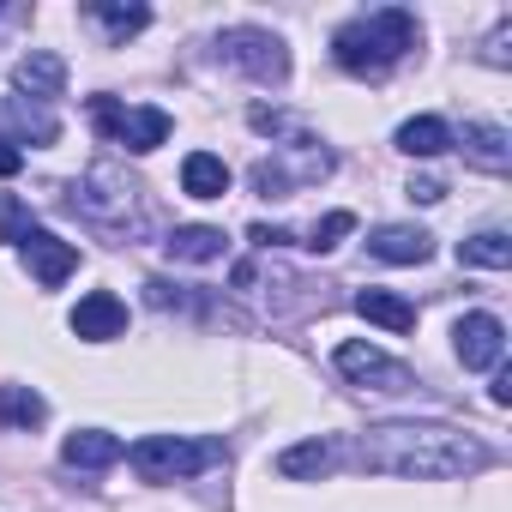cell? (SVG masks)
I'll list each match as a JSON object with an SVG mask.
<instances>
[{
    "label": "cell",
    "mask_w": 512,
    "mask_h": 512,
    "mask_svg": "<svg viewBox=\"0 0 512 512\" xmlns=\"http://www.w3.org/2000/svg\"><path fill=\"white\" fill-rule=\"evenodd\" d=\"M344 458H356L380 476H428V482L476 476L494 464V452L452 422H374L344 446Z\"/></svg>",
    "instance_id": "cell-1"
},
{
    "label": "cell",
    "mask_w": 512,
    "mask_h": 512,
    "mask_svg": "<svg viewBox=\"0 0 512 512\" xmlns=\"http://www.w3.org/2000/svg\"><path fill=\"white\" fill-rule=\"evenodd\" d=\"M416 49H422V25H416L410 7L356 13V19H344V25L332 31V55H338V67L356 73V79L392 73V67H398L404 55H416Z\"/></svg>",
    "instance_id": "cell-2"
},
{
    "label": "cell",
    "mask_w": 512,
    "mask_h": 512,
    "mask_svg": "<svg viewBox=\"0 0 512 512\" xmlns=\"http://www.w3.org/2000/svg\"><path fill=\"white\" fill-rule=\"evenodd\" d=\"M127 464L139 470V482H193V476L229 464V446L193 440V434H145L127 446Z\"/></svg>",
    "instance_id": "cell-3"
},
{
    "label": "cell",
    "mask_w": 512,
    "mask_h": 512,
    "mask_svg": "<svg viewBox=\"0 0 512 512\" xmlns=\"http://www.w3.org/2000/svg\"><path fill=\"white\" fill-rule=\"evenodd\" d=\"M211 55L223 67H235L241 79H253V85H272V91L290 85V43L278 31H266V25H229V31H217Z\"/></svg>",
    "instance_id": "cell-4"
},
{
    "label": "cell",
    "mask_w": 512,
    "mask_h": 512,
    "mask_svg": "<svg viewBox=\"0 0 512 512\" xmlns=\"http://www.w3.org/2000/svg\"><path fill=\"white\" fill-rule=\"evenodd\" d=\"M332 169H338V157L320 139H308V145H278L272 157H260L247 181H253V193H260V199H290L296 187H308V181H320Z\"/></svg>",
    "instance_id": "cell-5"
},
{
    "label": "cell",
    "mask_w": 512,
    "mask_h": 512,
    "mask_svg": "<svg viewBox=\"0 0 512 512\" xmlns=\"http://www.w3.org/2000/svg\"><path fill=\"white\" fill-rule=\"evenodd\" d=\"M91 121L109 145H127L133 157L157 151L169 139V115L163 109H139V103H121V97H91Z\"/></svg>",
    "instance_id": "cell-6"
},
{
    "label": "cell",
    "mask_w": 512,
    "mask_h": 512,
    "mask_svg": "<svg viewBox=\"0 0 512 512\" xmlns=\"http://www.w3.org/2000/svg\"><path fill=\"white\" fill-rule=\"evenodd\" d=\"M67 205H73V211H85L91 223H109V229L139 223V187H133V181H121L109 163H97L85 181H73V187H67Z\"/></svg>",
    "instance_id": "cell-7"
},
{
    "label": "cell",
    "mask_w": 512,
    "mask_h": 512,
    "mask_svg": "<svg viewBox=\"0 0 512 512\" xmlns=\"http://www.w3.org/2000/svg\"><path fill=\"white\" fill-rule=\"evenodd\" d=\"M332 368H338L350 386H368V392H410V386H416V374H410L398 356H386V350H374V344H362V338L338 344V350H332Z\"/></svg>",
    "instance_id": "cell-8"
},
{
    "label": "cell",
    "mask_w": 512,
    "mask_h": 512,
    "mask_svg": "<svg viewBox=\"0 0 512 512\" xmlns=\"http://www.w3.org/2000/svg\"><path fill=\"white\" fill-rule=\"evenodd\" d=\"M19 253H25V266H31V278H37L43 290H61V284L79 272V247L61 241V235H49V229H31V235L19 241Z\"/></svg>",
    "instance_id": "cell-9"
},
{
    "label": "cell",
    "mask_w": 512,
    "mask_h": 512,
    "mask_svg": "<svg viewBox=\"0 0 512 512\" xmlns=\"http://www.w3.org/2000/svg\"><path fill=\"white\" fill-rule=\"evenodd\" d=\"M350 229H356V211H326V217H320L314 229H302V235H296V229H272V223H253L247 241H260V247H308V253H332Z\"/></svg>",
    "instance_id": "cell-10"
},
{
    "label": "cell",
    "mask_w": 512,
    "mask_h": 512,
    "mask_svg": "<svg viewBox=\"0 0 512 512\" xmlns=\"http://www.w3.org/2000/svg\"><path fill=\"white\" fill-rule=\"evenodd\" d=\"M452 350L464 368H500L506 362V326L494 314H464L452 326Z\"/></svg>",
    "instance_id": "cell-11"
},
{
    "label": "cell",
    "mask_w": 512,
    "mask_h": 512,
    "mask_svg": "<svg viewBox=\"0 0 512 512\" xmlns=\"http://www.w3.org/2000/svg\"><path fill=\"white\" fill-rule=\"evenodd\" d=\"M67 326H73V338H85V344H115V338L127 332V302H121L115 290H91V296L67 314Z\"/></svg>",
    "instance_id": "cell-12"
},
{
    "label": "cell",
    "mask_w": 512,
    "mask_h": 512,
    "mask_svg": "<svg viewBox=\"0 0 512 512\" xmlns=\"http://www.w3.org/2000/svg\"><path fill=\"white\" fill-rule=\"evenodd\" d=\"M368 253L386 260V266H428L434 260V235L416 229V223H380L368 235Z\"/></svg>",
    "instance_id": "cell-13"
},
{
    "label": "cell",
    "mask_w": 512,
    "mask_h": 512,
    "mask_svg": "<svg viewBox=\"0 0 512 512\" xmlns=\"http://www.w3.org/2000/svg\"><path fill=\"white\" fill-rule=\"evenodd\" d=\"M13 91L31 97V103H55V97L67 91V61L49 55V49H31V55L13 67Z\"/></svg>",
    "instance_id": "cell-14"
},
{
    "label": "cell",
    "mask_w": 512,
    "mask_h": 512,
    "mask_svg": "<svg viewBox=\"0 0 512 512\" xmlns=\"http://www.w3.org/2000/svg\"><path fill=\"white\" fill-rule=\"evenodd\" d=\"M452 145L488 175H506V163H512V133L494 121H464V133H452Z\"/></svg>",
    "instance_id": "cell-15"
},
{
    "label": "cell",
    "mask_w": 512,
    "mask_h": 512,
    "mask_svg": "<svg viewBox=\"0 0 512 512\" xmlns=\"http://www.w3.org/2000/svg\"><path fill=\"white\" fill-rule=\"evenodd\" d=\"M338 464H344V440H332V434H314V440L278 452V470H284L290 482H320V476H332Z\"/></svg>",
    "instance_id": "cell-16"
},
{
    "label": "cell",
    "mask_w": 512,
    "mask_h": 512,
    "mask_svg": "<svg viewBox=\"0 0 512 512\" xmlns=\"http://www.w3.org/2000/svg\"><path fill=\"white\" fill-rule=\"evenodd\" d=\"M121 458H127V446H121V434H109V428H79V434L61 440V464H67V470H109V464H121Z\"/></svg>",
    "instance_id": "cell-17"
},
{
    "label": "cell",
    "mask_w": 512,
    "mask_h": 512,
    "mask_svg": "<svg viewBox=\"0 0 512 512\" xmlns=\"http://www.w3.org/2000/svg\"><path fill=\"white\" fill-rule=\"evenodd\" d=\"M223 229H211V223H181V229H169V241H163V253L169 260H181V266H211V260H223Z\"/></svg>",
    "instance_id": "cell-18"
},
{
    "label": "cell",
    "mask_w": 512,
    "mask_h": 512,
    "mask_svg": "<svg viewBox=\"0 0 512 512\" xmlns=\"http://www.w3.org/2000/svg\"><path fill=\"white\" fill-rule=\"evenodd\" d=\"M392 145H398L404 157H440V151H452V127H446L440 115H416V121H404V127L392 133Z\"/></svg>",
    "instance_id": "cell-19"
},
{
    "label": "cell",
    "mask_w": 512,
    "mask_h": 512,
    "mask_svg": "<svg viewBox=\"0 0 512 512\" xmlns=\"http://www.w3.org/2000/svg\"><path fill=\"white\" fill-rule=\"evenodd\" d=\"M356 314L386 326V332H416V308L404 296H392V290H356Z\"/></svg>",
    "instance_id": "cell-20"
},
{
    "label": "cell",
    "mask_w": 512,
    "mask_h": 512,
    "mask_svg": "<svg viewBox=\"0 0 512 512\" xmlns=\"http://www.w3.org/2000/svg\"><path fill=\"white\" fill-rule=\"evenodd\" d=\"M458 266L506 272V266H512V235H506V229H476L470 241H458Z\"/></svg>",
    "instance_id": "cell-21"
},
{
    "label": "cell",
    "mask_w": 512,
    "mask_h": 512,
    "mask_svg": "<svg viewBox=\"0 0 512 512\" xmlns=\"http://www.w3.org/2000/svg\"><path fill=\"white\" fill-rule=\"evenodd\" d=\"M181 193H193V199H223V193H229V169H223V157L193 151V157L181 163Z\"/></svg>",
    "instance_id": "cell-22"
},
{
    "label": "cell",
    "mask_w": 512,
    "mask_h": 512,
    "mask_svg": "<svg viewBox=\"0 0 512 512\" xmlns=\"http://www.w3.org/2000/svg\"><path fill=\"white\" fill-rule=\"evenodd\" d=\"M85 19H97L109 43H127V37H139V31L151 25V7H115V0H91Z\"/></svg>",
    "instance_id": "cell-23"
},
{
    "label": "cell",
    "mask_w": 512,
    "mask_h": 512,
    "mask_svg": "<svg viewBox=\"0 0 512 512\" xmlns=\"http://www.w3.org/2000/svg\"><path fill=\"white\" fill-rule=\"evenodd\" d=\"M0 422L7 428H43L49 422V398L31 386H0Z\"/></svg>",
    "instance_id": "cell-24"
},
{
    "label": "cell",
    "mask_w": 512,
    "mask_h": 512,
    "mask_svg": "<svg viewBox=\"0 0 512 512\" xmlns=\"http://www.w3.org/2000/svg\"><path fill=\"white\" fill-rule=\"evenodd\" d=\"M31 229H37V223H31V205H25L19 193H0V241H13V247H19Z\"/></svg>",
    "instance_id": "cell-25"
},
{
    "label": "cell",
    "mask_w": 512,
    "mask_h": 512,
    "mask_svg": "<svg viewBox=\"0 0 512 512\" xmlns=\"http://www.w3.org/2000/svg\"><path fill=\"white\" fill-rule=\"evenodd\" d=\"M7 109H13V121H19L37 145H49V139H55V115H49V109H31V103H7Z\"/></svg>",
    "instance_id": "cell-26"
},
{
    "label": "cell",
    "mask_w": 512,
    "mask_h": 512,
    "mask_svg": "<svg viewBox=\"0 0 512 512\" xmlns=\"http://www.w3.org/2000/svg\"><path fill=\"white\" fill-rule=\"evenodd\" d=\"M506 43H512V19H500V25L488 31V43H482V61H488V67H506Z\"/></svg>",
    "instance_id": "cell-27"
},
{
    "label": "cell",
    "mask_w": 512,
    "mask_h": 512,
    "mask_svg": "<svg viewBox=\"0 0 512 512\" xmlns=\"http://www.w3.org/2000/svg\"><path fill=\"white\" fill-rule=\"evenodd\" d=\"M404 193H410L416 205H440V199H446V181H440V175H416Z\"/></svg>",
    "instance_id": "cell-28"
},
{
    "label": "cell",
    "mask_w": 512,
    "mask_h": 512,
    "mask_svg": "<svg viewBox=\"0 0 512 512\" xmlns=\"http://www.w3.org/2000/svg\"><path fill=\"white\" fill-rule=\"evenodd\" d=\"M25 169V151H19V139H7V133H0V181H13Z\"/></svg>",
    "instance_id": "cell-29"
},
{
    "label": "cell",
    "mask_w": 512,
    "mask_h": 512,
    "mask_svg": "<svg viewBox=\"0 0 512 512\" xmlns=\"http://www.w3.org/2000/svg\"><path fill=\"white\" fill-rule=\"evenodd\" d=\"M488 398H494V404H512V374H506V368H494V386H488Z\"/></svg>",
    "instance_id": "cell-30"
}]
</instances>
